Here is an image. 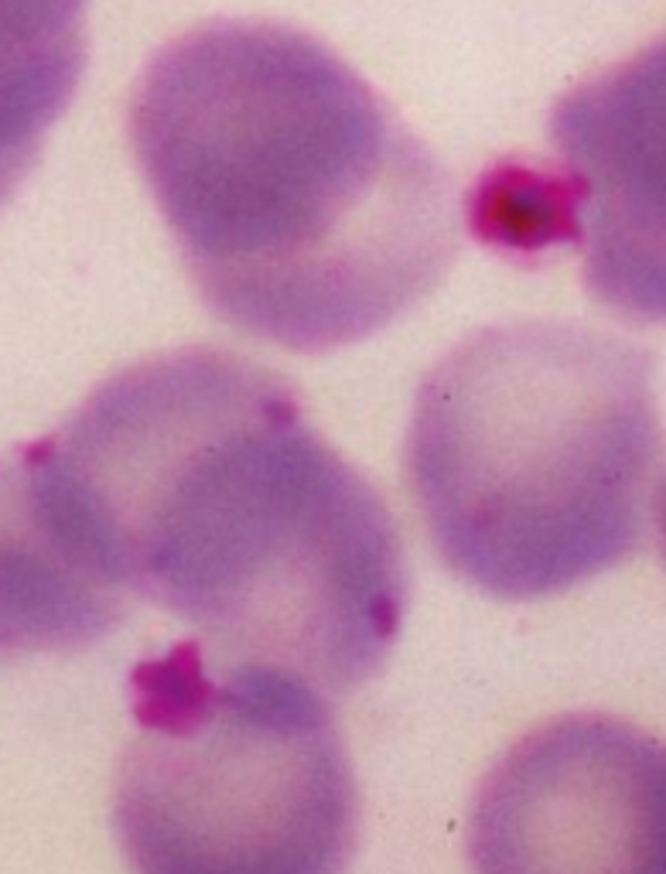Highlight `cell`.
Segmentation results:
<instances>
[{"mask_svg": "<svg viewBox=\"0 0 666 874\" xmlns=\"http://www.w3.org/2000/svg\"><path fill=\"white\" fill-rule=\"evenodd\" d=\"M21 454L65 547L192 636L335 701L397 649V516L277 369L223 345L168 348L110 373Z\"/></svg>", "mask_w": 666, "mask_h": 874, "instance_id": "6da1fadb", "label": "cell"}, {"mask_svg": "<svg viewBox=\"0 0 666 874\" xmlns=\"http://www.w3.org/2000/svg\"><path fill=\"white\" fill-rule=\"evenodd\" d=\"M127 141L198 301L284 353L390 328L462 250L451 171L332 45L284 21L174 34L133 83Z\"/></svg>", "mask_w": 666, "mask_h": 874, "instance_id": "7a4b0ae2", "label": "cell"}, {"mask_svg": "<svg viewBox=\"0 0 666 874\" xmlns=\"http://www.w3.org/2000/svg\"><path fill=\"white\" fill-rule=\"evenodd\" d=\"M663 475L653 356L615 332L519 319L420 376L404 482L438 561L496 602H547L622 568Z\"/></svg>", "mask_w": 666, "mask_h": 874, "instance_id": "3957f363", "label": "cell"}, {"mask_svg": "<svg viewBox=\"0 0 666 874\" xmlns=\"http://www.w3.org/2000/svg\"><path fill=\"white\" fill-rule=\"evenodd\" d=\"M332 704L198 636L140 659L114 786L130 874H348L363 802Z\"/></svg>", "mask_w": 666, "mask_h": 874, "instance_id": "277c9868", "label": "cell"}, {"mask_svg": "<svg viewBox=\"0 0 666 874\" xmlns=\"http://www.w3.org/2000/svg\"><path fill=\"white\" fill-rule=\"evenodd\" d=\"M554 158L500 161L462 195L479 242L537 267L581 257L588 298L625 325H666V34L554 102Z\"/></svg>", "mask_w": 666, "mask_h": 874, "instance_id": "5b68a950", "label": "cell"}, {"mask_svg": "<svg viewBox=\"0 0 666 874\" xmlns=\"http://www.w3.org/2000/svg\"><path fill=\"white\" fill-rule=\"evenodd\" d=\"M472 874H666V742L609 711L554 714L488 765Z\"/></svg>", "mask_w": 666, "mask_h": 874, "instance_id": "8992f818", "label": "cell"}, {"mask_svg": "<svg viewBox=\"0 0 666 874\" xmlns=\"http://www.w3.org/2000/svg\"><path fill=\"white\" fill-rule=\"evenodd\" d=\"M127 608L55 533L24 454H0V662L83 652Z\"/></svg>", "mask_w": 666, "mask_h": 874, "instance_id": "52a82bcc", "label": "cell"}, {"mask_svg": "<svg viewBox=\"0 0 666 874\" xmlns=\"http://www.w3.org/2000/svg\"><path fill=\"white\" fill-rule=\"evenodd\" d=\"M89 52L0 45V208L39 164L49 130L76 99Z\"/></svg>", "mask_w": 666, "mask_h": 874, "instance_id": "ba28073f", "label": "cell"}, {"mask_svg": "<svg viewBox=\"0 0 666 874\" xmlns=\"http://www.w3.org/2000/svg\"><path fill=\"white\" fill-rule=\"evenodd\" d=\"M649 527H653V537H656V547H659V557H663V568H666V468H663V475L656 482V493H653Z\"/></svg>", "mask_w": 666, "mask_h": 874, "instance_id": "9c48e42d", "label": "cell"}]
</instances>
